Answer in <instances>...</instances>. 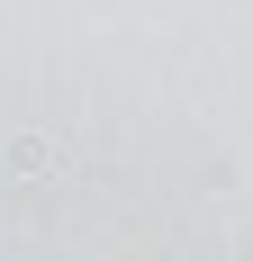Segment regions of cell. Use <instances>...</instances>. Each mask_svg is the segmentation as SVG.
Returning <instances> with one entry per match:
<instances>
[{
    "label": "cell",
    "mask_w": 253,
    "mask_h": 262,
    "mask_svg": "<svg viewBox=\"0 0 253 262\" xmlns=\"http://www.w3.org/2000/svg\"><path fill=\"white\" fill-rule=\"evenodd\" d=\"M9 172H27V181H36V172H54V145H36V136H18V145H9Z\"/></svg>",
    "instance_id": "6da1fadb"
}]
</instances>
